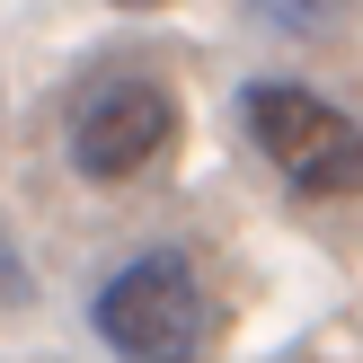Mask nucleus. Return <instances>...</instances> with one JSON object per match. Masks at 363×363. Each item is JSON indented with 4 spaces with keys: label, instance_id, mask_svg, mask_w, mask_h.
Masks as SVG:
<instances>
[{
    "label": "nucleus",
    "instance_id": "obj_1",
    "mask_svg": "<svg viewBox=\"0 0 363 363\" xmlns=\"http://www.w3.org/2000/svg\"><path fill=\"white\" fill-rule=\"evenodd\" d=\"M89 328L106 337L124 363H204L213 337H222V301L204 293L177 248H151V257L116 266L89 301Z\"/></svg>",
    "mask_w": 363,
    "mask_h": 363
},
{
    "label": "nucleus",
    "instance_id": "obj_4",
    "mask_svg": "<svg viewBox=\"0 0 363 363\" xmlns=\"http://www.w3.org/2000/svg\"><path fill=\"white\" fill-rule=\"evenodd\" d=\"M346 9L354 0H257V18L284 35H328V27H346Z\"/></svg>",
    "mask_w": 363,
    "mask_h": 363
},
{
    "label": "nucleus",
    "instance_id": "obj_6",
    "mask_svg": "<svg viewBox=\"0 0 363 363\" xmlns=\"http://www.w3.org/2000/svg\"><path fill=\"white\" fill-rule=\"evenodd\" d=\"M116 9H160V0H116Z\"/></svg>",
    "mask_w": 363,
    "mask_h": 363
},
{
    "label": "nucleus",
    "instance_id": "obj_2",
    "mask_svg": "<svg viewBox=\"0 0 363 363\" xmlns=\"http://www.w3.org/2000/svg\"><path fill=\"white\" fill-rule=\"evenodd\" d=\"M240 124H248V142L293 177V195H311V204L363 195V124L346 116V106H328L319 89H301V80H257V89L240 98Z\"/></svg>",
    "mask_w": 363,
    "mask_h": 363
},
{
    "label": "nucleus",
    "instance_id": "obj_5",
    "mask_svg": "<svg viewBox=\"0 0 363 363\" xmlns=\"http://www.w3.org/2000/svg\"><path fill=\"white\" fill-rule=\"evenodd\" d=\"M35 301V275H27V257H18V240L0 230V311H27Z\"/></svg>",
    "mask_w": 363,
    "mask_h": 363
},
{
    "label": "nucleus",
    "instance_id": "obj_3",
    "mask_svg": "<svg viewBox=\"0 0 363 363\" xmlns=\"http://www.w3.org/2000/svg\"><path fill=\"white\" fill-rule=\"evenodd\" d=\"M169 142H177V98L160 80L116 71V80H98L80 98V116H71V169H80L89 186H124V177H142Z\"/></svg>",
    "mask_w": 363,
    "mask_h": 363
}]
</instances>
